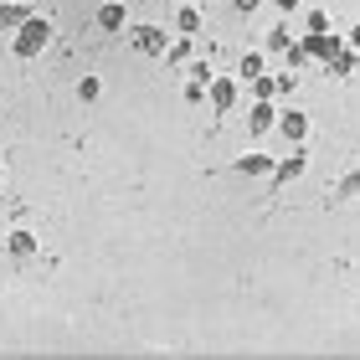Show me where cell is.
Listing matches in <instances>:
<instances>
[{
	"mask_svg": "<svg viewBox=\"0 0 360 360\" xmlns=\"http://www.w3.org/2000/svg\"><path fill=\"white\" fill-rule=\"evenodd\" d=\"M52 31H57V26H52V15L31 11L26 21L15 26V31H11V52L21 57V62H31V57H41L46 46H52Z\"/></svg>",
	"mask_w": 360,
	"mask_h": 360,
	"instance_id": "6da1fadb",
	"label": "cell"
},
{
	"mask_svg": "<svg viewBox=\"0 0 360 360\" xmlns=\"http://www.w3.org/2000/svg\"><path fill=\"white\" fill-rule=\"evenodd\" d=\"M124 37H129V46H134L139 57H165V46H170V31H165V26H155V21H144V26H124Z\"/></svg>",
	"mask_w": 360,
	"mask_h": 360,
	"instance_id": "7a4b0ae2",
	"label": "cell"
},
{
	"mask_svg": "<svg viewBox=\"0 0 360 360\" xmlns=\"http://www.w3.org/2000/svg\"><path fill=\"white\" fill-rule=\"evenodd\" d=\"M206 98H211V113H217V119H226V113L237 108V77H211Z\"/></svg>",
	"mask_w": 360,
	"mask_h": 360,
	"instance_id": "3957f363",
	"label": "cell"
},
{
	"mask_svg": "<svg viewBox=\"0 0 360 360\" xmlns=\"http://www.w3.org/2000/svg\"><path fill=\"white\" fill-rule=\"evenodd\" d=\"M324 68V77H335V83H345V77H355V68H360V46H340V52L330 57V62H319Z\"/></svg>",
	"mask_w": 360,
	"mask_h": 360,
	"instance_id": "277c9868",
	"label": "cell"
},
{
	"mask_svg": "<svg viewBox=\"0 0 360 360\" xmlns=\"http://www.w3.org/2000/svg\"><path fill=\"white\" fill-rule=\"evenodd\" d=\"M309 170V155H304V144H299V150H293V155H283V160H273V186H288V180H299Z\"/></svg>",
	"mask_w": 360,
	"mask_h": 360,
	"instance_id": "5b68a950",
	"label": "cell"
},
{
	"mask_svg": "<svg viewBox=\"0 0 360 360\" xmlns=\"http://www.w3.org/2000/svg\"><path fill=\"white\" fill-rule=\"evenodd\" d=\"M273 129H278V134H283L288 144H304V139H309V119H304L299 108H283V113H278V124H273Z\"/></svg>",
	"mask_w": 360,
	"mask_h": 360,
	"instance_id": "8992f818",
	"label": "cell"
},
{
	"mask_svg": "<svg viewBox=\"0 0 360 360\" xmlns=\"http://www.w3.org/2000/svg\"><path fill=\"white\" fill-rule=\"evenodd\" d=\"M273 124H278V108H273V103H257V108L248 113V134H252V139H268Z\"/></svg>",
	"mask_w": 360,
	"mask_h": 360,
	"instance_id": "52a82bcc",
	"label": "cell"
},
{
	"mask_svg": "<svg viewBox=\"0 0 360 360\" xmlns=\"http://www.w3.org/2000/svg\"><path fill=\"white\" fill-rule=\"evenodd\" d=\"M175 26H180V37H201V26H206V11L195 6V0H186V6L175 11Z\"/></svg>",
	"mask_w": 360,
	"mask_h": 360,
	"instance_id": "ba28073f",
	"label": "cell"
},
{
	"mask_svg": "<svg viewBox=\"0 0 360 360\" xmlns=\"http://www.w3.org/2000/svg\"><path fill=\"white\" fill-rule=\"evenodd\" d=\"M232 170H237V175H273V155L248 150V155H237V160H232Z\"/></svg>",
	"mask_w": 360,
	"mask_h": 360,
	"instance_id": "9c48e42d",
	"label": "cell"
},
{
	"mask_svg": "<svg viewBox=\"0 0 360 360\" xmlns=\"http://www.w3.org/2000/svg\"><path fill=\"white\" fill-rule=\"evenodd\" d=\"M98 26L103 31H124L129 26V6L124 0H103V6H98Z\"/></svg>",
	"mask_w": 360,
	"mask_h": 360,
	"instance_id": "30bf717a",
	"label": "cell"
},
{
	"mask_svg": "<svg viewBox=\"0 0 360 360\" xmlns=\"http://www.w3.org/2000/svg\"><path fill=\"white\" fill-rule=\"evenodd\" d=\"M6 248H11V257H31V252H37V248H41V242H37V232H31V226H15V232H11V242H6Z\"/></svg>",
	"mask_w": 360,
	"mask_h": 360,
	"instance_id": "8fae6325",
	"label": "cell"
},
{
	"mask_svg": "<svg viewBox=\"0 0 360 360\" xmlns=\"http://www.w3.org/2000/svg\"><path fill=\"white\" fill-rule=\"evenodd\" d=\"M257 72H268V57L263 52H242L237 57V83H252Z\"/></svg>",
	"mask_w": 360,
	"mask_h": 360,
	"instance_id": "7c38bea8",
	"label": "cell"
},
{
	"mask_svg": "<svg viewBox=\"0 0 360 360\" xmlns=\"http://www.w3.org/2000/svg\"><path fill=\"white\" fill-rule=\"evenodd\" d=\"M191 57H195V37H175V41L165 46V62H170V68H186Z\"/></svg>",
	"mask_w": 360,
	"mask_h": 360,
	"instance_id": "4fadbf2b",
	"label": "cell"
},
{
	"mask_svg": "<svg viewBox=\"0 0 360 360\" xmlns=\"http://www.w3.org/2000/svg\"><path fill=\"white\" fill-rule=\"evenodd\" d=\"M31 15V6H21V0H0V31H15Z\"/></svg>",
	"mask_w": 360,
	"mask_h": 360,
	"instance_id": "5bb4252c",
	"label": "cell"
},
{
	"mask_svg": "<svg viewBox=\"0 0 360 360\" xmlns=\"http://www.w3.org/2000/svg\"><path fill=\"white\" fill-rule=\"evenodd\" d=\"M211 77H217V72H211V62H201V57L186 62V88H211Z\"/></svg>",
	"mask_w": 360,
	"mask_h": 360,
	"instance_id": "9a60e30c",
	"label": "cell"
},
{
	"mask_svg": "<svg viewBox=\"0 0 360 360\" xmlns=\"http://www.w3.org/2000/svg\"><path fill=\"white\" fill-rule=\"evenodd\" d=\"M252 98H257V103H273V98H278V77L273 72H257L252 77Z\"/></svg>",
	"mask_w": 360,
	"mask_h": 360,
	"instance_id": "2e32d148",
	"label": "cell"
},
{
	"mask_svg": "<svg viewBox=\"0 0 360 360\" xmlns=\"http://www.w3.org/2000/svg\"><path fill=\"white\" fill-rule=\"evenodd\" d=\"M77 98H83V103H98V98H103V77H77Z\"/></svg>",
	"mask_w": 360,
	"mask_h": 360,
	"instance_id": "e0dca14e",
	"label": "cell"
},
{
	"mask_svg": "<svg viewBox=\"0 0 360 360\" xmlns=\"http://www.w3.org/2000/svg\"><path fill=\"white\" fill-rule=\"evenodd\" d=\"M263 46H268V52H288V46H293V31H288V26H273L268 37H263Z\"/></svg>",
	"mask_w": 360,
	"mask_h": 360,
	"instance_id": "ac0fdd59",
	"label": "cell"
},
{
	"mask_svg": "<svg viewBox=\"0 0 360 360\" xmlns=\"http://www.w3.org/2000/svg\"><path fill=\"white\" fill-rule=\"evenodd\" d=\"M304 26H309V31H330V15H324V11L314 6V11H309V15H304Z\"/></svg>",
	"mask_w": 360,
	"mask_h": 360,
	"instance_id": "d6986e66",
	"label": "cell"
},
{
	"mask_svg": "<svg viewBox=\"0 0 360 360\" xmlns=\"http://www.w3.org/2000/svg\"><path fill=\"white\" fill-rule=\"evenodd\" d=\"M278 77V98H288L293 88H299V72H273Z\"/></svg>",
	"mask_w": 360,
	"mask_h": 360,
	"instance_id": "ffe728a7",
	"label": "cell"
},
{
	"mask_svg": "<svg viewBox=\"0 0 360 360\" xmlns=\"http://www.w3.org/2000/svg\"><path fill=\"white\" fill-rule=\"evenodd\" d=\"M257 6H263V0H232V11H237V15H252Z\"/></svg>",
	"mask_w": 360,
	"mask_h": 360,
	"instance_id": "44dd1931",
	"label": "cell"
},
{
	"mask_svg": "<svg viewBox=\"0 0 360 360\" xmlns=\"http://www.w3.org/2000/svg\"><path fill=\"white\" fill-rule=\"evenodd\" d=\"M273 6H278V11H283V15H288V11H299V6H304V0H273Z\"/></svg>",
	"mask_w": 360,
	"mask_h": 360,
	"instance_id": "7402d4cb",
	"label": "cell"
},
{
	"mask_svg": "<svg viewBox=\"0 0 360 360\" xmlns=\"http://www.w3.org/2000/svg\"><path fill=\"white\" fill-rule=\"evenodd\" d=\"M0 186H6V165H0Z\"/></svg>",
	"mask_w": 360,
	"mask_h": 360,
	"instance_id": "603a6c76",
	"label": "cell"
},
{
	"mask_svg": "<svg viewBox=\"0 0 360 360\" xmlns=\"http://www.w3.org/2000/svg\"><path fill=\"white\" fill-rule=\"evenodd\" d=\"M21 6H31V0H21Z\"/></svg>",
	"mask_w": 360,
	"mask_h": 360,
	"instance_id": "cb8c5ba5",
	"label": "cell"
}]
</instances>
